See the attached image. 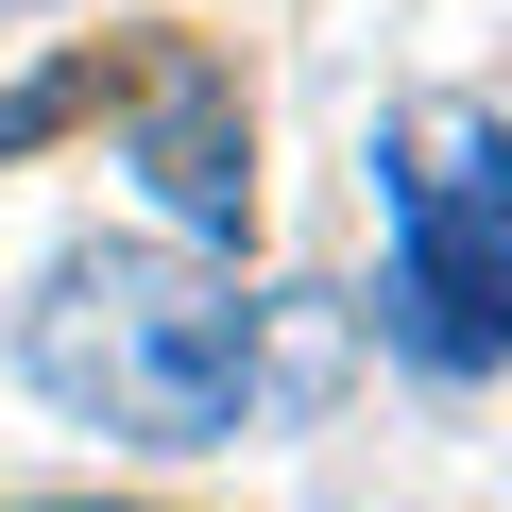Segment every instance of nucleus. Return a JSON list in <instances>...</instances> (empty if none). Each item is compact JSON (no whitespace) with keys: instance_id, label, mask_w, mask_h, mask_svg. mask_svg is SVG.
<instances>
[{"instance_id":"obj_7","label":"nucleus","mask_w":512,"mask_h":512,"mask_svg":"<svg viewBox=\"0 0 512 512\" xmlns=\"http://www.w3.org/2000/svg\"><path fill=\"white\" fill-rule=\"evenodd\" d=\"M0 18H18V0H0Z\"/></svg>"},{"instance_id":"obj_2","label":"nucleus","mask_w":512,"mask_h":512,"mask_svg":"<svg viewBox=\"0 0 512 512\" xmlns=\"http://www.w3.org/2000/svg\"><path fill=\"white\" fill-rule=\"evenodd\" d=\"M376 205H393V359L478 393L512 359V120L495 103H410L376 120Z\"/></svg>"},{"instance_id":"obj_3","label":"nucleus","mask_w":512,"mask_h":512,"mask_svg":"<svg viewBox=\"0 0 512 512\" xmlns=\"http://www.w3.org/2000/svg\"><path fill=\"white\" fill-rule=\"evenodd\" d=\"M120 171L154 188L171 239L239 256V239H256V103H239V69H222V52H154L137 103H120Z\"/></svg>"},{"instance_id":"obj_5","label":"nucleus","mask_w":512,"mask_h":512,"mask_svg":"<svg viewBox=\"0 0 512 512\" xmlns=\"http://www.w3.org/2000/svg\"><path fill=\"white\" fill-rule=\"evenodd\" d=\"M86 103H103V52H52L35 86H0V154H35V137H69Z\"/></svg>"},{"instance_id":"obj_4","label":"nucleus","mask_w":512,"mask_h":512,"mask_svg":"<svg viewBox=\"0 0 512 512\" xmlns=\"http://www.w3.org/2000/svg\"><path fill=\"white\" fill-rule=\"evenodd\" d=\"M342 359H359L342 291H256V325H239V427H308L342 393Z\"/></svg>"},{"instance_id":"obj_1","label":"nucleus","mask_w":512,"mask_h":512,"mask_svg":"<svg viewBox=\"0 0 512 512\" xmlns=\"http://www.w3.org/2000/svg\"><path fill=\"white\" fill-rule=\"evenodd\" d=\"M239 325H256L239 274H205L188 239H69L18 308V376L103 444L205 461L239 444Z\"/></svg>"},{"instance_id":"obj_6","label":"nucleus","mask_w":512,"mask_h":512,"mask_svg":"<svg viewBox=\"0 0 512 512\" xmlns=\"http://www.w3.org/2000/svg\"><path fill=\"white\" fill-rule=\"evenodd\" d=\"M35 512H120V495H35Z\"/></svg>"}]
</instances>
